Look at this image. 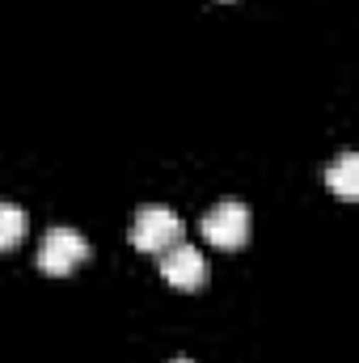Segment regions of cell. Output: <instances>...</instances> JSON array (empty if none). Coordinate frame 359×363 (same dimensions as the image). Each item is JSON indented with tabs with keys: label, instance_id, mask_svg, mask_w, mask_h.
<instances>
[{
	"label": "cell",
	"instance_id": "6da1fadb",
	"mask_svg": "<svg viewBox=\"0 0 359 363\" xmlns=\"http://www.w3.org/2000/svg\"><path fill=\"white\" fill-rule=\"evenodd\" d=\"M182 233H186L182 216L174 207H165V203H144L136 211V220H131V245L136 250H148V254L170 250L174 241H182Z\"/></svg>",
	"mask_w": 359,
	"mask_h": 363
},
{
	"label": "cell",
	"instance_id": "7a4b0ae2",
	"mask_svg": "<svg viewBox=\"0 0 359 363\" xmlns=\"http://www.w3.org/2000/svg\"><path fill=\"white\" fill-rule=\"evenodd\" d=\"M89 258V241L68 228V224H55L43 233V245H38V267L47 274H68L72 267H81Z\"/></svg>",
	"mask_w": 359,
	"mask_h": 363
},
{
	"label": "cell",
	"instance_id": "3957f363",
	"mask_svg": "<svg viewBox=\"0 0 359 363\" xmlns=\"http://www.w3.org/2000/svg\"><path fill=\"white\" fill-rule=\"evenodd\" d=\"M203 237L220 250H237L250 241V207L241 199H220L207 216H203Z\"/></svg>",
	"mask_w": 359,
	"mask_h": 363
},
{
	"label": "cell",
	"instance_id": "277c9868",
	"mask_svg": "<svg viewBox=\"0 0 359 363\" xmlns=\"http://www.w3.org/2000/svg\"><path fill=\"white\" fill-rule=\"evenodd\" d=\"M161 274L165 283H174L182 291H194L207 283V258L190 241H174L170 250H161Z\"/></svg>",
	"mask_w": 359,
	"mask_h": 363
},
{
	"label": "cell",
	"instance_id": "5b68a950",
	"mask_svg": "<svg viewBox=\"0 0 359 363\" xmlns=\"http://www.w3.org/2000/svg\"><path fill=\"white\" fill-rule=\"evenodd\" d=\"M326 182H330V190L334 194H343V199H355L359 194V152H338V161L326 169Z\"/></svg>",
	"mask_w": 359,
	"mask_h": 363
},
{
	"label": "cell",
	"instance_id": "8992f818",
	"mask_svg": "<svg viewBox=\"0 0 359 363\" xmlns=\"http://www.w3.org/2000/svg\"><path fill=\"white\" fill-rule=\"evenodd\" d=\"M26 228H30V216H26L17 203H0V250L17 245V241L26 237Z\"/></svg>",
	"mask_w": 359,
	"mask_h": 363
},
{
	"label": "cell",
	"instance_id": "52a82bcc",
	"mask_svg": "<svg viewBox=\"0 0 359 363\" xmlns=\"http://www.w3.org/2000/svg\"><path fill=\"white\" fill-rule=\"evenodd\" d=\"M170 363H190V359H170Z\"/></svg>",
	"mask_w": 359,
	"mask_h": 363
}]
</instances>
